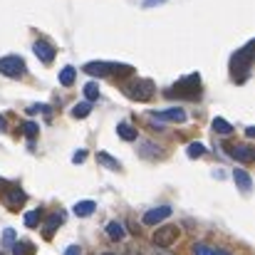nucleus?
<instances>
[{"label": "nucleus", "instance_id": "30", "mask_svg": "<svg viewBox=\"0 0 255 255\" xmlns=\"http://www.w3.org/2000/svg\"><path fill=\"white\" fill-rule=\"evenodd\" d=\"M82 251H80V246H70L67 251H65V255H80Z\"/></svg>", "mask_w": 255, "mask_h": 255}, {"label": "nucleus", "instance_id": "17", "mask_svg": "<svg viewBox=\"0 0 255 255\" xmlns=\"http://www.w3.org/2000/svg\"><path fill=\"white\" fill-rule=\"evenodd\" d=\"M107 236H109L112 241H122L127 233H124V226H122L119 221H112V223H107Z\"/></svg>", "mask_w": 255, "mask_h": 255}, {"label": "nucleus", "instance_id": "18", "mask_svg": "<svg viewBox=\"0 0 255 255\" xmlns=\"http://www.w3.org/2000/svg\"><path fill=\"white\" fill-rule=\"evenodd\" d=\"M35 253V246L30 241H15L12 243V255H32Z\"/></svg>", "mask_w": 255, "mask_h": 255}, {"label": "nucleus", "instance_id": "31", "mask_svg": "<svg viewBox=\"0 0 255 255\" xmlns=\"http://www.w3.org/2000/svg\"><path fill=\"white\" fill-rule=\"evenodd\" d=\"M161 2H164V0H146L144 7H154V5H161Z\"/></svg>", "mask_w": 255, "mask_h": 255}, {"label": "nucleus", "instance_id": "11", "mask_svg": "<svg viewBox=\"0 0 255 255\" xmlns=\"http://www.w3.org/2000/svg\"><path fill=\"white\" fill-rule=\"evenodd\" d=\"M231 156H233L236 161H243V164H251L255 159L251 146H236V149H231Z\"/></svg>", "mask_w": 255, "mask_h": 255}, {"label": "nucleus", "instance_id": "13", "mask_svg": "<svg viewBox=\"0 0 255 255\" xmlns=\"http://www.w3.org/2000/svg\"><path fill=\"white\" fill-rule=\"evenodd\" d=\"M75 216H80V218H87V216H92L94 211H97V203L94 201H80V203H75Z\"/></svg>", "mask_w": 255, "mask_h": 255}, {"label": "nucleus", "instance_id": "24", "mask_svg": "<svg viewBox=\"0 0 255 255\" xmlns=\"http://www.w3.org/2000/svg\"><path fill=\"white\" fill-rule=\"evenodd\" d=\"M22 131H25L27 139H35V136L40 134V127H37L35 122H25V124H22Z\"/></svg>", "mask_w": 255, "mask_h": 255}, {"label": "nucleus", "instance_id": "4", "mask_svg": "<svg viewBox=\"0 0 255 255\" xmlns=\"http://www.w3.org/2000/svg\"><path fill=\"white\" fill-rule=\"evenodd\" d=\"M0 75H5V77H22L25 75V60L17 57V55L0 57Z\"/></svg>", "mask_w": 255, "mask_h": 255}, {"label": "nucleus", "instance_id": "21", "mask_svg": "<svg viewBox=\"0 0 255 255\" xmlns=\"http://www.w3.org/2000/svg\"><path fill=\"white\" fill-rule=\"evenodd\" d=\"M40 221H42V211L37 208V211H27L25 213V226L27 228H37L40 226Z\"/></svg>", "mask_w": 255, "mask_h": 255}, {"label": "nucleus", "instance_id": "2", "mask_svg": "<svg viewBox=\"0 0 255 255\" xmlns=\"http://www.w3.org/2000/svg\"><path fill=\"white\" fill-rule=\"evenodd\" d=\"M124 94L134 102H149L154 97V82L151 80H131L124 87Z\"/></svg>", "mask_w": 255, "mask_h": 255}, {"label": "nucleus", "instance_id": "20", "mask_svg": "<svg viewBox=\"0 0 255 255\" xmlns=\"http://www.w3.org/2000/svg\"><path fill=\"white\" fill-rule=\"evenodd\" d=\"M89 112H92V102H80V104H75V107H72V112H70V114H72L75 119H85Z\"/></svg>", "mask_w": 255, "mask_h": 255}, {"label": "nucleus", "instance_id": "7", "mask_svg": "<svg viewBox=\"0 0 255 255\" xmlns=\"http://www.w3.org/2000/svg\"><path fill=\"white\" fill-rule=\"evenodd\" d=\"M2 201H5V206H7V208L17 211V208L27 201V196L22 193V188H17V186H7V188H5V193H2Z\"/></svg>", "mask_w": 255, "mask_h": 255}, {"label": "nucleus", "instance_id": "5", "mask_svg": "<svg viewBox=\"0 0 255 255\" xmlns=\"http://www.w3.org/2000/svg\"><path fill=\"white\" fill-rule=\"evenodd\" d=\"M178 236H181L178 226H161V228H156V233H154V246H156V248H171V246L178 241Z\"/></svg>", "mask_w": 255, "mask_h": 255}, {"label": "nucleus", "instance_id": "19", "mask_svg": "<svg viewBox=\"0 0 255 255\" xmlns=\"http://www.w3.org/2000/svg\"><path fill=\"white\" fill-rule=\"evenodd\" d=\"M75 77H77L75 67H62V72H60V85L62 87H72L75 85Z\"/></svg>", "mask_w": 255, "mask_h": 255}, {"label": "nucleus", "instance_id": "23", "mask_svg": "<svg viewBox=\"0 0 255 255\" xmlns=\"http://www.w3.org/2000/svg\"><path fill=\"white\" fill-rule=\"evenodd\" d=\"M186 151H188V156H191V159H198V156H203V154H206V146H203V144H198V141H193V144H188V149H186Z\"/></svg>", "mask_w": 255, "mask_h": 255}, {"label": "nucleus", "instance_id": "15", "mask_svg": "<svg viewBox=\"0 0 255 255\" xmlns=\"http://www.w3.org/2000/svg\"><path fill=\"white\" fill-rule=\"evenodd\" d=\"M211 127H213V131H216V134H221V136H228V134H233V124H228L223 117H216Z\"/></svg>", "mask_w": 255, "mask_h": 255}, {"label": "nucleus", "instance_id": "8", "mask_svg": "<svg viewBox=\"0 0 255 255\" xmlns=\"http://www.w3.org/2000/svg\"><path fill=\"white\" fill-rule=\"evenodd\" d=\"M32 52H35V55L40 57V62H45V65H50V62L55 60V47H52L50 42H45V40H35Z\"/></svg>", "mask_w": 255, "mask_h": 255}, {"label": "nucleus", "instance_id": "12", "mask_svg": "<svg viewBox=\"0 0 255 255\" xmlns=\"http://www.w3.org/2000/svg\"><path fill=\"white\" fill-rule=\"evenodd\" d=\"M60 226H62V216H60V213H52V216L47 218V223L42 226V233H45V238H52V233H55Z\"/></svg>", "mask_w": 255, "mask_h": 255}, {"label": "nucleus", "instance_id": "25", "mask_svg": "<svg viewBox=\"0 0 255 255\" xmlns=\"http://www.w3.org/2000/svg\"><path fill=\"white\" fill-rule=\"evenodd\" d=\"M193 255H213V248H208V246L198 243V246H193Z\"/></svg>", "mask_w": 255, "mask_h": 255}, {"label": "nucleus", "instance_id": "6", "mask_svg": "<svg viewBox=\"0 0 255 255\" xmlns=\"http://www.w3.org/2000/svg\"><path fill=\"white\" fill-rule=\"evenodd\" d=\"M151 119L154 122H176V124H183L188 119V114L181 107H171V109H164V112H154Z\"/></svg>", "mask_w": 255, "mask_h": 255}, {"label": "nucleus", "instance_id": "26", "mask_svg": "<svg viewBox=\"0 0 255 255\" xmlns=\"http://www.w3.org/2000/svg\"><path fill=\"white\" fill-rule=\"evenodd\" d=\"M2 241H5L7 246H12V243H15V231H12V228H5V233H2Z\"/></svg>", "mask_w": 255, "mask_h": 255}, {"label": "nucleus", "instance_id": "35", "mask_svg": "<svg viewBox=\"0 0 255 255\" xmlns=\"http://www.w3.org/2000/svg\"><path fill=\"white\" fill-rule=\"evenodd\" d=\"M99 255H114V253H99Z\"/></svg>", "mask_w": 255, "mask_h": 255}, {"label": "nucleus", "instance_id": "9", "mask_svg": "<svg viewBox=\"0 0 255 255\" xmlns=\"http://www.w3.org/2000/svg\"><path fill=\"white\" fill-rule=\"evenodd\" d=\"M171 216V208L169 206H159V208H151L149 213H144V226H156L161 221H166Z\"/></svg>", "mask_w": 255, "mask_h": 255}, {"label": "nucleus", "instance_id": "22", "mask_svg": "<svg viewBox=\"0 0 255 255\" xmlns=\"http://www.w3.org/2000/svg\"><path fill=\"white\" fill-rule=\"evenodd\" d=\"M82 92H85L87 102H97V99H99V85H97V82H87Z\"/></svg>", "mask_w": 255, "mask_h": 255}, {"label": "nucleus", "instance_id": "29", "mask_svg": "<svg viewBox=\"0 0 255 255\" xmlns=\"http://www.w3.org/2000/svg\"><path fill=\"white\" fill-rule=\"evenodd\" d=\"M151 255H176V253H169V248H156V246H154Z\"/></svg>", "mask_w": 255, "mask_h": 255}, {"label": "nucleus", "instance_id": "16", "mask_svg": "<svg viewBox=\"0 0 255 255\" xmlns=\"http://www.w3.org/2000/svg\"><path fill=\"white\" fill-rule=\"evenodd\" d=\"M117 134H119L124 141H136V129H134L131 124H127V122H122V124L117 127Z\"/></svg>", "mask_w": 255, "mask_h": 255}, {"label": "nucleus", "instance_id": "28", "mask_svg": "<svg viewBox=\"0 0 255 255\" xmlns=\"http://www.w3.org/2000/svg\"><path fill=\"white\" fill-rule=\"evenodd\" d=\"M85 159H87V151H85V149H80V151H75V156H72V161H75V164H82Z\"/></svg>", "mask_w": 255, "mask_h": 255}, {"label": "nucleus", "instance_id": "27", "mask_svg": "<svg viewBox=\"0 0 255 255\" xmlns=\"http://www.w3.org/2000/svg\"><path fill=\"white\" fill-rule=\"evenodd\" d=\"M27 112H30V114H37V112H42V114H50V107H45V104H35V107H30Z\"/></svg>", "mask_w": 255, "mask_h": 255}, {"label": "nucleus", "instance_id": "14", "mask_svg": "<svg viewBox=\"0 0 255 255\" xmlns=\"http://www.w3.org/2000/svg\"><path fill=\"white\" fill-rule=\"evenodd\" d=\"M97 161L102 164V166H107V169H112V171H122V164L114 159V156H109L107 151H97Z\"/></svg>", "mask_w": 255, "mask_h": 255}, {"label": "nucleus", "instance_id": "33", "mask_svg": "<svg viewBox=\"0 0 255 255\" xmlns=\"http://www.w3.org/2000/svg\"><path fill=\"white\" fill-rule=\"evenodd\" d=\"M5 127H7V124H5V119L0 117V131H5Z\"/></svg>", "mask_w": 255, "mask_h": 255}, {"label": "nucleus", "instance_id": "10", "mask_svg": "<svg viewBox=\"0 0 255 255\" xmlns=\"http://www.w3.org/2000/svg\"><path fill=\"white\" fill-rule=\"evenodd\" d=\"M233 181L238 183V188L243 191V193H248L251 188H253V178H251V173L243 169H236L233 171Z\"/></svg>", "mask_w": 255, "mask_h": 255}, {"label": "nucleus", "instance_id": "3", "mask_svg": "<svg viewBox=\"0 0 255 255\" xmlns=\"http://www.w3.org/2000/svg\"><path fill=\"white\" fill-rule=\"evenodd\" d=\"M198 89H201V77L191 75V77H186V80H181V82H176L171 87L169 97H196Z\"/></svg>", "mask_w": 255, "mask_h": 255}, {"label": "nucleus", "instance_id": "34", "mask_svg": "<svg viewBox=\"0 0 255 255\" xmlns=\"http://www.w3.org/2000/svg\"><path fill=\"white\" fill-rule=\"evenodd\" d=\"M213 255H231L228 251H213Z\"/></svg>", "mask_w": 255, "mask_h": 255}, {"label": "nucleus", "instance_id": "32", "mask_svg": "<svg viewBox=\"0 0 255 255\" xmlns=\"http://www.w3.org/2000/svg\"><path fill=\"white\" fill-rule=\"evenodd\" d=\"M124 255H141L139 251H134V248H129V251H124Z\"/></svg>", "mask_w": 255, "mask_h": 255}, {"label": "nucleus", "instance_id": "1", "mask_svg": "<svg viewBox=\"0 0 255 255\" xmlns=\"http://www.w3.org/2000/svg\"><path fill=\"white\" fill-rule=\"evenodd\" d=\"M85 72L92 75V77H109V75H122V77H127V75L134 72V67L119 65V62H87Z\"/></svg>", "mask_w": 255, "mask_h": 255}]
</instances>
